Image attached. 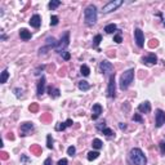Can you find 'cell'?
<instances>
[{
  "instance_id": "b9f144b4",
  "label": "cell",
  "mask_w": 165,
  "mask_h": 165,
  "mask_svg": "<svg viewBox=\"0 0 165 165\" xmlns=\"http://www.w3.org/2000/svg\"><path fill=\"white\" fill-rule=\"evenodd\" d=\"M119 128H120L121 130H125V129H126V124L125 123H119Z\"/></svg>"
},
{
  "instance_id": "f1b7e54d",
  "label": "cell",
  "mask_w": 165,
  "mask_h": 165,
  "mask_svg": "<svg viewBox=\"0 0 165 165\" xmlns=\"http://www.w3.org/2000/svg\"><path fill=\"white\" fill-rule=\"evenodd\" d=\"M113 41H115V43H117V44H120L121 41H123V38H121V31L120 30H117V34L113 36Z\"/></svg>"
},
{
  "instance_id": "ba28073f",
  "label": "cell",
  "mask_w": 165,
  "mask_h": 165,
  "mask_svg": "<svg viewBox=\"0 0 165 165\" xmlns=\"http://www.w3.org/2000/svg\"><path fill=\"white\" fill-rule=\"evenodd\" d=\"M134 39H135V43L138 48H143L144 45V34L141 28H135L134 30Z\"/></svg>"
},
{
  "instance_id": "60d3db41",
  "label": "cell",
  "mask_w": 165,
  "mask_h": 165,
  "mask_svg": "<svg viewBox=\"0 0 165 165\" xmlns=\"http://www.w3.org/2000/svg\"><path fill=\"white\" fill-rule=\"evenodd\" d=\"M57 165H68V161H67V159H61L57 162Z\"/></svg>"
},
{
  "instance_id": "484cf974",
  "label": "cell",
  "mask_w": 165,
  "mask_h": 165,
  "mask_svg": "<svg viewBox=\"0 0 165 165\" xmlns=\"http://www.w3.org/2000/svg\"><path fill=\"white\" fill-rule=\"evenodd\" d=\"M8 77H9V72H8V70H4V71L1 72V77H0V82L1 84H5L8 80Z\"/></svg>"
},
{
  "instance_id": "4fadbf2b",
  "label": "cell",
  "mask_w": 165,
  "mask_h": 165,
  "mask_svg": "<svg viewBox=\"0 0 165 165\" xmlns=\"http://www.w3.org/2000/svg\"><path fill=\"white\" fill-rule=\"evenodd\" d=\"M102 111H103V108H102V106H101L99 103L93 105V107H92V119L93 120H97V119L101 116Z\"/></svg>"
},
{
  "instance_id": "9a60e30c",
  "label": "cell",
  "mask_w": 165,
  "mask_h": 165,
  "mask_svg": "<svg viewBox=\"0 0 165 165\" xmlns=\"http://www.w3.org/2000/svg\"><path fill=\"white\" fill-rule=\"evenodd\" d=\"M30 26L34 28H39L41 26V17L39 14H34L30 18Z\"/></svg>"
},
{
  "instance_id": "603a6c76",
  "label": "cell",
  "mask_w": 165,
  "mask_h": 165,
  "mask_svg": "<svg viewBox=\"0 0 165 165\" xmlns=\"http://www.w3.org/2000/svg\"><path fill=\"white\" fill-rule=\"evenodd\" d=\"M98 156H99V152H98V151H90L89 154H88L87 159L89 160V161H93V160L98 159Z\"/></svg>"
},
{
  "instance_id": "4dcf8cb0",
  "label": "cell",
  "mask_w": 165,
  "mask_h": 165,
  "mask_svg": "<svg viewBox=\"0 0 165 165\" xmlns=\"http://www.w3.org/2000/svg\"><path fill=\"white\" fill-rule=\"evenodd\" d=\"M75 154H76V148H75V146H70L68 148H67V155L68 156H75Z\"/></svg>"
},
{
  "instance_id": "d6986e66",
  "label": "cell",
  "mask_w": 165,
  "mask_h": 165,
  "mask_svg": "<svg viewBox=\"0 0 165 165\" xmlns=\"http://www.w3.org/2000/svg\"><path fill=\"white\" fill-rule=\"evenodd\" d=\"M77 87H79L80 90H82V92H87V90H89L90 88H92V85H90L88 81H85V80H80V81L77 82Z\"/></svg>"
},
{
  "instance_id": "cb8c5ba5",
  "label": "cell",
  "mask_w": 165,
  "mask_h": 165,
  "mask_svg": "<svg viewBox=\"0 0 165 165\" xmlns=\"http://www.w3.org/2000/svg\"><path fill=\"white\" fill-rule=\"evenodd\" d=\"M61 4H62V3L59 1V0H52V1L48 4V7H49V9L54 10V9H56V8H58Z\"/></svg>"
},
{
  "instance_id": "83f0119b",
  "label": "cell",
  "mask_w": 165,
  "mask_h": 165,
  "mask_svg": "<svg viewBox=\"0 0 165 165\" xmlns=\"http://www.w3.org/2000/svg\"><path fill=\"white\" fill-rule=\"evenodd\" d=\"M101 131H102V133L105 134V135H107V137H112V135H115V133L112 131V129H110V128H103Z\"/></svg>"
},
{
  "instance_id": "ab89813d",
  "label": "cell",
  "mask_w": 165,
  "mask_h": 165,
  "mask_svg": "<svg viewBox=\"0 0 165 165\" xmlns=\"http://www.w3.org/2000/svg\"><path fill=\"white\" fill-rule=\"evenodd\" d=\"M38 108H39V106L36 105V103H32V105L28 107V110L30 111H32V112H35V111H38Z\"/></svg>"
},
{
  "instance_id": "d6a6232c",
  "label": "cell",
  "mask_w": 165,
  "mask_h": 165,
  "mask_svg": "<svg viewBox=\"0 0 165 165\" xmlns=\"http://www.w3.org/2000/svg\"><path fill=\"white\" fill-rule=\"evenodd\" d=\"M131 120H133V121H138V123H143V119H142V116L139 115V113H134V115L131 116Z\"/></svg>"
},
{
  "instance_id": "d590c367",
  "label": "cell",
  "mask_w": 165,
  "mask_h": 165,
  "mask_svg": "<svg viewBox=\"0 0 165 165\" xmlns=\"http://www.w3.org/2000/svg\"><path fill=\"white\" fill-rule=\"evenodd\" d=\"M44 70H45V66H44V64H43V66H39L38 68L35 70V72H34V75H36V76H38V75H40V74H41L40 71H44Z\"/></svg>"
},
{
  "instance_id": "8d00e7d4",
  "label": "cell",
  "mask_w": 165,
  "mask_h": 165,
  "mask_svg": "<svg viewBox=\"0 0 165 165\" xmlns=\"http://www.w3.org/2000/svg\"><path fill=\"white\" fill-rule=\"evenodd\" d=\"M159 147H160V152H161V155H165V141L160 142Z\"/></svg>"
},
{
  "instance_id": "7a4b0ae2",
  "label": "cell",
  "mask_w": 165,
  "mask_h": 165,
  "mask_svg": "<svg viewBox=\"0 0 165 165\" xmlns=\"http://www.w3.org/2000/svg\"><path fill=\"white\" fill-rule=\"evenodd\" d=\"M129 159H130L133 165H146L147 164V157L143 154L141 148H131L129 152Z\"/></svg>"
},
{
  "instance_id": "836d02e7",
  "label": "cell",
  "mask_w": 165,
  "mask_h": 165,
  "mask_svg": "<svg viewBox=\"0 0 165 165\" xmlns=\"http://www.w3.org/2000/svg\"><path fill=\"white\" fill-rule=\"evenodd\" d=\"M21 161H22L23 165H27L28 162H30V159H28L26 155H21Z\"/></svg>"
},
{
  "instance_id": "ac0fdd59",
  "label": "cell",
  "mask_w": 165,
  "mask_h": 165,
  "mask_svg": "<svg viewBox=\"0 0 165 165\" xmlns=\"http://www.w3.org/2000/svg\"><path fill=\"white\" fill-rule=\"evenodd\" d=\"M19 36H21L22 40L27 41V40H30V39L32 38V34H31L30 31H27L26 28H21V30H19Z\"/></svg>"
},
{
  "instance_id": "4316f807",
  "label": "cell",
  "mask_w": 165,
  "mask_h": 165,
  "mask_svg": "<svg viewBox=\"0 0 165 165\" xmlns=\"http://www.w3.org/2000/svg\"><path fill=\"white\" fill-rule=\"evenodd\" d=\"M46 147H48L49 150H53V138H52L50 134L46 135Z\"/></svg>"
},
{
  "instance_id": "7402d4cb",
  "label": "cell",
  "mask_w": 165,
  "mask_h": 165,
  "mask_svg": "<svg viewBox=\"0 0 165 165\" xmlns=\"http://www.w3.org/2000/svg\"><path fill=\"white\" fill-rule=\"evenodd\" d=\"M80 74H81L82 76H89L90 68L87 66V64H81V67H80Z\"/></svg>"
},
{
  "instance_id": "74e56055",
  "label": "cell",
  "mask_w": 165,
  "mask_h": 165,
  "mask_svg": "<svg viewBox=\"0 0 165 165\" xmlns=\"http://www.w3.org/2000/svg\"><path fill=\"white\" fill-rule=\"evenodd\" d=\"M61 56L63 57V59H64V61H68V59H70V57H71V54H70V52H64V53H62Z\"/></svg>"
},
{
  "instance_id": "3957f363",
  "label": "cell",
  "mask_w": 165,
  "mask_h": 165,
  "mask_svg": "<svg viewBox=\"0 0 165 165\" xmlns=\"http://www.w3.org/2000/svg\"><path fill=\"white\" fill-rule=\"evenodd\" d=\"M134 80V68H129L121 75L120 77V89L126 90Z\"/></svg>"
},
{
  "instance_id": "2e32d148",
  "label": "cell",
  "mask_w": 165,
  "mask_h": 165,
  "mask_svg": "<svg viewBox=\"0 0 165 165\" xmlns=\"http://www.w3.org/2000/svg\"><path fill=\"white\" fill-rule=\"evenodd\" d=\"M138 111L142 113H148L150 111H151V103L148 102V101H144V102H142L141 105L138 106Z\"/></svg>"
},
{
  "instance_id": "1f68e13d",
  "label": "cell",
  "mask_w": 165,
  "mask_h": 165,
  "mask_svg": "<svg viewBox=\"0 0 165 165\" xmlns=\"http://www.w3.org/2000/svg\"><path fill=\"white\" fill-rule=\"evenodd\" d=\"M59 22V18L58 15H52L50 17V26H57Z\"/></svg>"
},
{
  "instance_id": "7bdbcfd3",
  "label": "cell",
  "mask_w": 165,
  "mask_h": 165,
  "mask_svg": "<svg viewBox=\"0 0 165 165\" xmlns=\"http://www.w3.org/2000/svg\"><path fill=\"white\" fill-rule=\"evenodd\" d=\"M148 45H150V48H154V46H156L157 45V40H151V43H150Z\"/></svg>"
},
{
  "instance_id": "7c38bea8",
  "label": "cell",
  "mask_w": 165,
  "mask_h": 165,
  "mask_svg": "<svg viewBox=\"0 0 165 165\" xmlns=\"http://www.w3.org/2000/svg\"><path fill=\"white\" fill-rule=\"evenodd\" d=\"M45 84H46L45 76H41L40 80H39V82H38V87H36V93H38L39 97L45 93Z\"/></svg>"
},
{
  "instance_id": "f35d334b",
  "label": "cell",
  "mask_w": 165,
  "mask_h": 165,
  "mask_svg": "<svg viewBox=\"0 0 165 165\" xmlns=\"http://www.w3.org/2000/svg\"><path fill=\"white\" fill-rule=\"evenodd\" d=\"M43 165H53V160H52V157H46V159L44 160Z\"/></svg>"
},
{
  "instance_id": "5bb4252c",
  "label": "cell",
  "mask_w": 165,
  "mask_h": 165,
  "mask_svg": "<svg viewBox=\"0 0 165 165\" xmlns=\"http://www.w3.org/2000/svg\"><path fill=\"white\" fill-rule=\"evenodd\" d=\"M142 63H144V64H156L157 63L156 54L150 53L147 57H143V58H142Z\"/></svg>"
},
{
  "instance_id": "ffe728a7",
  "label": "cell",
  "mask_w": 165,
  "mask_h": 165,
  "mask_svg": "<svg viewBox=\"0 0 165 165\" xmlns=\"http://www.w3.org/2000/svg\"><path fill=\"white\" fill-rule=\"evenodd\" d=\"M105 31H106V34H113L115 31H117V26H116L115 23H110V25H107L105 27Z\"/></svg>"
},
{
  "instance_id": "277c9868",
  "label": "cell",
  "mask_w": 165,
  "mask_h": 165,
  "mask_svg": "<svg viewBox=\"0 0 165 165\" xmlns=\"http://www.w3.org/2000/svg\"><path fill=\"white\" fill-rule=\"evenodd\" d=\"M68 45H70V31H66V32L62 35L61 40L58 41V44H57V46H56V49H54V50H56L57 53L62 54V53H64V52H66V48Z\"/></svg>"
},
{
  "instance_id": "30bf717a",
  "label": "cell",
  "mask_w": 165,
  "mask_h": 165,
  "mask_svg": "<svg viewBox=\"0 0 165 165\" xmlns=\"http://www.w3.org/2000/svg\"><path fill=\"white\" fill-rule=\"evenodd\" d=\"M99 68H101V71H102L103 75H108V74L112 75L113 66H112V63H111V62H108V61H102V62L99 63Z\"/></svg>"
},
{
  "instance_id": "ee69618b",
  "label": "cell",
  "mask_w": 165,
  "mask_h": 165,
  "mask_svg": "<svg viewBox=\"0 0 165 165\" xmlns=\"http://www.w3.org/2000/svg\"><path fill=\"white\" fill-rule=\"evenodd\" d=\"M31 151H34V152H36V154H40V151H41V150L40 148H39V147H31Z\"/></svg>"
},
{
  "instance_id": "e575fe53",
  "label": "cell",
  "mask_w": 165,
  "mask_h": 165,
  "mask_svg": "<svg viewBox=\"0 0 165 165\" xmlns=\"http://www.w3.org/2000/svg\"><path fill=\"white\" fill-rule=\"evenodd\" d=\"M14 93H15V97H17V98H21V97H22V93H23V89H19V88H15V89H14Z\"/></svg>"
},
{
  "instance_id": "52a82bcc",
  "label": "cell",
  "mask_w": 165,
  "mask_h": 165,
  "mask_svg": "<svg viewBox=\"0 0 165 165\" xmlns=\"http://www.w3.org/2000/svg\"><path fill=\"white\" fill-rule=\"evenodd\" d=\"M108 98H115L116 95V82H115V72L110 75L108 79V85H107V92H106Z\"/></svg>"
},
{
  "instance_id": "5b68a950",
  "label": "cell",
  "mask_w": 165,
  "mask_h": 165,
  "mask_svg": "<svg viewBox=\"0 0 165 165\" xmlns=\"http://www.w3.org/2000/svg\"><path fill=\"white\" fill-rule=\"evenodd\" d=\"M57 44H58V41H57L53 36H49V38H46L45 39V46H43V48L39 49V54H40V56H41V54H45L46 52L50 50L52 48L56 49Z\"/></svg>"
},
{
  "instance_id": "44dd1931",
  "label": "cell",
  "mask_w": 165,
  "mask_h": 165,
  "mask_svg": "<svg viewBox=\"0 0 165 165\" xmlns=\"http://www.w3.org/2000/svg\"><path fill=\"white\" fill-rule=\"evenodd\" d=\"M92 146H93V148H95V150H101L103 147V143H102V141H101V139L95 138V139H93Z\"/></svg>"
},
{
  "instance_id": "f6af8a7d",
  "label": "cell",
  "mask_w": 165,
  "mask_h": 165,
  "mask_svg": "<svg viewBox=\"0 0 165 165\" xmlns=\"http://www.w3.org/2000/svg\"><path fill=\"white\" fill-rule=\"evenodd\" d=\"M66 124H67V126H71V125H72V124H74V121H72V120H71V119H68V120H67V121H66Z\"/></svg>"
},
{
  "instance_id": "e0dca14e",
  "label": "cell",
  "mask_w": 165,
  "mask_h": 165,
  "mask_svg": "<svg viewBox=\"0 0 165 165\" xmlns=\"http://www.w3.org/2000/svg\"><path fill=\"white\" fill-rule=\"evenodd\" d=\"M46 92L49 93V95H50L53 99H54V98H58L59 95H61V90H59L58 88H56V87H48Z\"/></svg>"
},
{
  "instance_id": "8fae6325",
  "label": "cell",
  "mask_w": 165,
  "mask_h": 165,
  "mask_svg": "<svg viewBox=\"0 0 165 165\" xmlns=\"http://www.w3.org/2000/svg\"><path fill=\"white\" fill-rule=\"evenodd\" d=\"M155 119H156V128H161L162 124L165 123V112L160 108H157L155 112Z\"/></svg>"
},
{
  "instance_id": "bcb514c9",
  "label": "cell",
  "mask_w": 165,
  "mask_h": 165,
  "mask_svg": "<svg viewBox=\"0 0 165 165\" xmlns=\"http://www.w3.org/2000/svg\"><path fill=\"white\" fill-rule=\"evenodd\" d=\"M5 39H7V35H4V34H3V35H1V40H5Z\"/></svg>"
},
{
  "instance_id": "6da1fadb",
  "label": "cell",
  "mask_w": 165,
  "mask_h": 165,
  "mask_svg": "<svg viewBox=\"0 0 165 165\" xmlns=\"http://www.w3.org/2000/svg\"><path fill=\"white\" fill-rule=\"evenodd\" d=\"M98 18V10L94 4H89L84 10V21L87 26H93L95 25Z\"/></svg>"
},
{
  "instance_id": "8992f818",
  "label": "cell",
  "mask_w": 165,
  "mask_h": 165,
  "mask_svg": "<svg viewBox=\"0 0 165 165\" xmlns=\"http://www.w3.org/2000/svg\"><path fill=\"white\" fill-rule=\"evenodd\" d=\"M123 0H112V1H108L106 5H103L102 8V13H111L113 12V10H116L119 7H121L123 5Z\"/></svg>"
},
{
  "instance_id": "d4e9b609",
  "label": "cell",
  "mask_w": 165,
  "mask_h": 165,
  "mask_svg": "<svg viewBox=\"0 0 165 165\" xmlns=\"http://www.w3.org/2000/svg\"><path fill=\"white\" fill-rule=\"evenodd\" d=\"M101 41H102V35L98 34V35H95L94 38H93V46H94V48H98Z\"/></svg>"
},
{
  "instance_id": "f546056e",
  "label": "cell",
  "mask_w": 165,
  "mask_h": 165,
  "mask_svg": "<svg viewBox=\"0 0 165 165\" xmlns=\"http://www.w3.org/2000/svg\"><path fill=\"white\" fill-rule=\"evenodd\" d=\"M67 128V124L66 123H58L56 125V130L57 131H61V130H64Z\"/></svg>"
},
{
  "instance_id": "9c48e42d",
  "label": "cell",
  "mask_w": 165,
  "mask_h": 165,
  "mask_svg": "<svg viewBox=\"0 0 165 165\" xmlns=\"http://www.w3.org/2000/svg\"><path fill=\"white\" fill-rule=\"evenodd\" d=\"M34 131V124L32 123H22L19 126V133L22 137H26Z\"/></svg>"
}]
</instances>
